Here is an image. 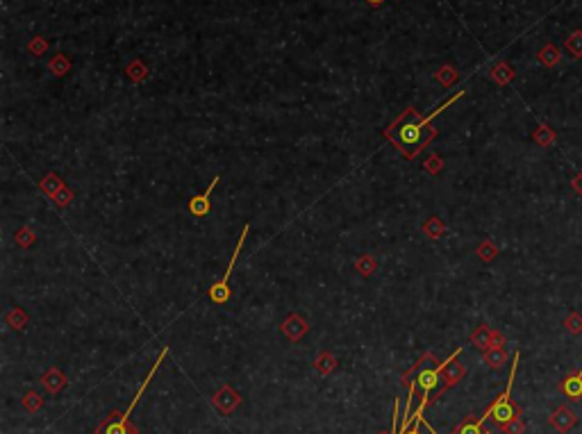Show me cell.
<instances>
[{"mask_svg": "<svg viewBox=\"0 0 582 434\" xmlns=\"http://www.w3.org/2000/svg\"><path fill=\"white\" fill-rule=\"evenodd\" d=\"M548 423L553 425V428H555L557 432H560V434H566V432H571V430L578 425V416L573 414V409H571V407L560 405V407L555 409L553 414H550Z\"/></svg>", "mask_w": 582, "mask_h": 434, "instance_id": "6", "label": "cell"}, {"mask_svg": "<svg viewBox=\"0 0 582 434\" xmlns=\"http://www.w3.org/2000/svg\"><path fill=\"white\" fill-rule=\"evenodd\" d=\"M374 266H376V264H374V259H369V257L357 262V268L362 270V275H371V270H374Z\"/></svg>", "mask_w": 582, "mask_h": 434, "instance_id": "27", "label": "cell"}, {"mask_svg": "<svg viewBox=\"0 0 582 434\" xmlns=\"http://www.w3.org/2000/svg\"><path fill=\"white\" fill-rule=\"evenodd\" d=\"M571 187H573V191H576V193H578V196L582 198V170H580V173H578L576 177H573V182H571Z\"/></svg>", "mask_w": 582, "mask_h": 434, "instance_id": "28", "label": "cell"}, {"mask_svg": "<svg viewBox=\"0 0 582 434\" xmlns=\"http://www.w3.org/2000/svg\"><path fill=\"white\" fill-rule=\"evenodd\" d=\"M439 382H441V364H439L437 368L428 366V368L418 371V375H416V379H414V384H416V389L421 391V400L430 402L432 393L437 391Z\"/></svg>", "mask_w": 582, "mask_h": 434, "instance_id": "5", "label": "cell"}, {"mask_svg": "<svg viewBox=\"0 0 582 434\" xmlns=\"http://www.w3.org/2000/svg\"><path fill=\"white\" fill-rule=\"evenodd\" d=\"M246 237H248V226L242 230V237H239V241H237V248H235V253H232V259H230V264L226 268V273H223V277L219 282H216L212 289H209V298H212V302H216V305H223V302H228L230 300V275H232V270H235V264H237V257H239V253H242V248L246 244Z\"/></svg>", "mask_w": 582, "mask_h": 434, "instance_id": "4", "label": "cell"}, {"mask_svg": "<svg viewBox=\"0 0 582 434\" xmlns=\"http://www.w3.org/2000/svg\"><path fill=\"white\" fill-rule=\"evenodd\" d=\"M539 61L544 66H548V68H553V66H557L562 61V52H560V48H557L555 43H546L544 48L539 50Z\"/></svg>", "mask_w": 582, "mask_h": 434, "instance_id": "11", "label": "cell"}, {"mask_svg": "<svg viewBox=\"0 0 582 434\" xmlns=\"http://www.w3.org/2000/svg\"><path fill=\"white\" fill-rule=\"evenodd\" d=\"M518 359H521V353L516 351V353H514V362H512V371H510V379H507L505 391H503L501 396L496 398L492 405H489L487 412H485L487 418H492V421L498 423V425H505V423L512 421V418H518V416H521V407L512 402V384H514V375H516V368H518Z\"/></svg>", "mask_w": 582, "mask_h": 434, "instance_id": "2", "label": "cell"}, {"mask_svg": "<svg viewBox=\"0 0 582 434\" xmlns=\"http://www.w3.org/2000/svg\"><path fill=\"white\" fill-rule=\"evenodd\" d=\"M485 362H487L492 368H503V366H505V362H507L505 348H496V346H492L489 351H485Z\"/></svg>", "mask_w": 582, "mask_h": 434, "instance_id": "15", "label": "cell"}, {"mask_svg": "<svg viewBox=\"0 0 582 434\" xmlns=\"http://www.w3.org/2000/svg\"><path fill=\"white\" fill-rule=\"evenodd\" d=\"M282 332H284V335L289 337L291 341H298V339L307 332V323L302 321L298 314H293L291 319H287V321L282 323Z\"/></svg>", "mask_w": 582, "mask_h": 434, "instance_id": "10", "label": "cell"}, {"mask_svg": "<svg viewBox=\"0 0 582 434\" xmlns=\"http://www.w3.org/2000/svg\"><path fill=\"white\" fill-rule=\"evenodd\" d=\"M41 189L48 193L50 198H55L57 193L64 189V184H61V180H59V175H55V173H50V175H46L43 180H41Z\"/></svg>", "mask_w": 582, "mask_h": 434, "instance_id": "18", "label": "cell"}, {"mask_svg": "<svg viewBox=\"0 0 582 434\" xmlns=\"http://www.w3.org/2000/svg\"><path fill=\"white\" fill-rule=\"evenodd\" d=\"M478 255H480V259H483V262H492L496 255H498V250H496V246L492 241H485L483 246L478 248Z\"/></svg>", "mask_w": 582, "mask_h": 434, "instance_id": "23", "label": "cell"}, {"mask_svg": "<svg viewBox=\"0 0 582 434\" xmlns=\"http://www.w3.org/2000/svg\"><path fill=\"white\" fill-rule=\"evenodd\" d=\"M462 353V348H457V351L448 357L444 364H441V373H444V379H446V386H451L455 382H460V379L464 377V366L460 362H457V355Z\"/></svg>", "mask_w": 582, "mask_h": 434, "instance_id": "8", "label": "cell"}, {"mask_svg": "<svg viewBox=\"0 0 582 434\" xmlns=\"http://www.w3.org/2000/svg\"><path fill=\"white\" fill-rule=\"evenodd\" d=\"M43 382H46V386H48L50 391H59L61 386H64V377H61L57 371H50V373L43 377Z\"/></svg>", "mask_w": 582, "mask_h": 434, "instance_id": "22", "label": "cell"}, {"mask_svg": "<svg viewBox=\"0 0 582 434\" xmlns=\"http://www.w3.org/2000/svg\"><path fill=\"white\" fill-rule=\"evenodd\" d=\"M464 91H457L455 98L446 100L444 105H439L437 110L428 116H421L414 107H409L405 110V114H400L398 119H396L389 128H387L385 137L389 139V141L398 148L402 155H405L407 159H414L418 152H421L425 146H428L434 137H437V128H432V121L437 119V116L448 110L457 98H462Z\"/></svg>", "mask_w": 582, "mask_h": 434, "instance_id": "1", "label": "cell"}, {"mask_svg": "<svg viewBox=\"0 0 582 434\" xmlns=\"http://www.w3.org/2000/svg\"><path fill=\"white\" fill-rule=\"evenodd\" d=\"M17 241H19L21 246H30V244H32V232H30L28 228L21 230V232H17Z\"/></svg>", "mask_w": 582, "mask_h": 434, "instance_id": "26", "label": "cell"}, {"mask_svg": "<svg viewBox=\"0 0 582 434\" xmlns=\"http://www.w3.org/2000/svg\"><path fill=\"white\" fill-rule=\"evenodd\" d=\"M560 391L564 393L566 398L571 400H580L582 398V366L576 371V373L566 375L562 382H560Z\"/></svg>", "mask_w": 582, "mask_h": 434, "instance_id": "9", "label": "cell"}, {"mask_svg": "<svg viewBox=\"0 0 582 434\" xmlns=\"http://www.w3.org/2000/svg\"><path fill=\"white\" fill-rule=\"evenodd\" d=\"M485 421H487L485 414L480 416V418H476V421H473V418H467V421H464L460 428L455 430V434H489V432L483 428Z\"/></svg>", "mask_w": 582, "mask_h": 434, "instance_id": "14", "label": "cell"}, {"mask_svg": "<svg viewBox=\"0 0 582 434\" xmlns=\"http://www.w3.org/2000/svg\"><path fill=\"white\" fill-rule=\"evenodd\" d=\"M364 3H367V5H371V7H378V5H382L385 0H364Z\"/></svg>", "mask_w": 582, "mask_h": 434, "instance_id": "31", "label": "cell"}, {"mask_svg": "<svg viewBox=\"0 0 582 434\" xmlns=\"http://www.w3.org/2000/svg\"><path fill=\"white\" fill-rule=\"evenodd\" d=\"M219 182H221V177L216 175L212 182H209V187H207V191L205 193H200V196H193L191 200H189V212L193 214V216H207L209 214V209H212V191L219 187Z\"/></svg>", "mask_w": 582, "mask_h": 434, "instance_id": "7", "label": "cell"}, {"mask_svg": "<svg viewBox=\"0 0 582 434\" xmlns=\"http://www.w3.org/2000/svg\"><path fill=\"white\" fill-rule=\"evenodd\" d=\"M421 423H423V418H421V421H414V425H412V428H409L405 434H423V432H421V428H418V425H421Z\"/></svg>", "mask_w": 582, "mask_h": 434, "instance_id": "30", "label": "cell"}, {"mask_svg": "<svg viewBox=\"0 0 582 434\" xmlns=\"http://www.w3.org/2000/svg\"><path fill=\"white\" fill-rule=\"evenodd\" d=\"M564 328L569 330L573 337L582 335V314H580V312H571V314L564 319Z\"/></svg>", "mask_w": 582, "mask_h": 434, "instance_id": "19", "label": "cell"}, {"mask_svg": "<svg viewBox=\"0 0 582 434\" xmlns=\"http://www.w3.org/2000/svg\"><path fill=\"white\" fill-rule=\"evenodd\" d=\"M73 200V191H68V189H61L57 196H55V205L57 207H66L68 203Z\"/></svg>", "mask_w": 582, "mask_h": 434, "instance_id": "25", "label": "cell"}, {"mask_svg": "<svg viewBox=\"0 0 582 434\" xmlns=\"http://www.w3.org/2000/svg\"><path fill=\"white\" fill-rule=\"evenodd\" d=\"M439 168H441V159L437 157V155H432V157L428 159V170L434 173V170H439Z\"/></svg>", "mask_w": 582, "mask_h": 434, "instance_id": "29", "label": "cell"}, {"mask_svg": "<svg viewBox=\"0 0 582 434\" xmlns=\"http://www.w3.org/2000/svg\"><path fill=\"white\" fill-rule=\"evenodd\" d=\"M214 405L221 407L223 412H232V407L239 405V396H237V393L230 391V386H226V389H223L219 396L214 398Z\"/></svg>", "mask_w": 582, "mask_h": 434, "instance_id": "16", "label": "cell"}, {"mask_svg": "<svg viewBox=\"0 0 582 434\" xmlns=\"http://www.w3.org/2000/svg\"><path fill=\"white\" fill-rule=\"evenodd\" d=\"M425 232H428V235H430L432 239H437V237L441 235V232H444V223H441V221L437 219V216H432L430 223H428V226H425Z\"/></svg>", "mask_w": 582, "mask_h": 434, "instance_id": "24", "label": "cell"}, {"mask_svg": "<svg viewBox=\"0 0 582 434\" xmlns=\"http://www.w3.org/2000/svg\"><path fill=\"white\" fill-rule=\"evenodd\" d=\"M503 428V432L505 434H523V430H525V421L521 416L518 418H512L510 423H505V425H501Z\"/></svg>", "mask_w": 582, "mask_h": 434, "instance_id": "21", "label": "cell"}, {"mask_svg": "<svg viewBox=\"0 0 582 434\" xmlns=\"http://www.w3.org/2000/svg\"><path fill=\"white\" fill-rule=\"evenodd\" d=\"M492 339H494V330H489L487 325H480V328L471 335V344L480 348V351H489V348H492Z\"/></svg>", "mask_w": 582, "mask_h": 434, "instance_id": "12", "label": "cell"}, {"mask_svg": "<svg viewBox=\"0 0 582 434\" xmlns=\"http://www.w3.org/2000/svg\"><path fill=\"white\" fill-rule=\"evenodd\" d=\"M532 139H534V141H537L539 146H544V148H548V146H553V144H555L557 135H555V130H553V128H548V126H539L537 130H534Z\"/></svg>", "mask_w": 582, "mask_h": 434, "instance_id": "17", "label": "cell"}, {"mask_svg": "<svg viewBox=\"0 0 582 434\" xmlns=\"http://www.w3.org/2000/svg\"><path fill=\"white\" fill-rule=\"evenodd\" d=\"M564 48L571 57L582 59V30H573V32L564 39Z\"/></svg>", "mask_w": 582, "mask_h": 434, "instance_id": "13", "label": "cell"}, {"mask_svg": "<svg viewBox=\"0 0 582 434\" xmlns=\"http://www.w3.org/2000/svg\"><path fill=\"white\" fill-rule=\"evenodd\" d=\"M492 77L498 84H507V82H512V77H514V71H512L507 64H498L492 68Z\"/></svg>", "mask_w": 582, "mask_h": 434, "instance_id": "20", "label": "cell"}, {"mask_svg": "<svg viewBox=\"0 0 582 434\" xmlns=\"http://www.w3.org/2000/svg\"><path fill=\"white\" fill-rule=\"evenodd\" d=\"M166 353H168V348H164V351L159 353L157 362L153 364V368L148 371V375H146V379H144V382H142V386H139V391L135 393V398H132V402H130V405H128V409H126V412H123L121 416H119V414H114V416H112L114 421H105V423H103V425H100V428H98V432H96V434H137V430L132 428V425L128 423V416L132 414V409L137 407V402L142 400L144 391H146V386H148V382H151V379H153L155 371L159 368V364L164 362Z\"/></svg>", "mask_w": 582, "mask_h": 434, "instance_id": "3", "label": "cell"}]
</instances>
